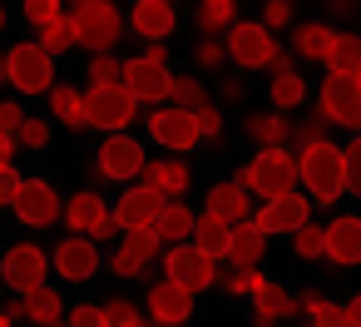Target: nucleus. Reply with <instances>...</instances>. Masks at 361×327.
Masks as SVG:
<instances>
[{
  "instance_id": "3",
  "label": "nucleus",
  "mask_w": 361,
  "mask_h": 327,
  "mask_svg": "<svg viewBox=\"0 0 361 327\" xmlns=\"http://www.w3.org/2000/svg\"><path fill=\"white\" fill-rule=\"evenodd\" d=\"M70 20H75V35H80L85 50L114 55V45H119V35H124L119 6H109V0H80V6L70 11Z\"/></svg>"
},
{
  "instance_id": "30",
  "label": "nucleus",
  "mask_w": 361,
  "mask_h": 327,
  "mask_svg": "<svg viewBox=\"0 0 361 327\" xmlns=\"http://www.w3.org/2000/svg\"><path fill=\"white\" fill-rule=\"evenodd\" d=\"M50 114H55L65 129H90V119H85V95H80L75 85H55V90H50Z\"/></svg>"
},
{
  "instance_id": "39",
  "label": "nucleus",
  "mask_w": 361,
  "mask_h": 327,
  "mask_svg": "<svg viewBox=\"0 0 361 327\" xmlns=\"http://www.w3.org/2000/svg\"><path fill=\"white\" fill-rule=\"evenodd\" d=\"M292 248H297V258H326V223H307L302 233H292Z\"/></svg>"
},
{
  "instance_id": "5",
  "label": "nucleus",
  "mask_w": 361,
  "mask_h": 327,
  "mask_svg": "<svg viewBox=\"0 0 361 327\" xmlns=\"http://www.w3.org/2000/svg\"><path fill=\"white\" fill-rule=\"evenodd\" d=\"M134 114H139V100L124 85H114V90H85V119H90V129H104V139L124 134L134 124Z\"/></svg>"
},
{
  "instance_id": "33",
  "label": "nucleus",
  "mask_w": 361,
  "mask_h": 327,
  "mask_svg": "<svg viewBox=\"0 0 361 327\" xmlns=\"http://www.w3.org/2000/svg\"><path fill=\"white\" fill-rule=\"evenodd\" d=\"M302 100H307V80H302L297 70H277V75H272V109H277V114H292Z\"/></svg>"
},
{
  "instance_id": "9",
  "label": "nucleus",
  "mask_w": 361,
  "mask_h": 327,
  "mask_svg": "<svg viewBox=\"0 0 361 327\" xmlns=\"http://www.w3.org/2000/svg\"><path fill=\"white\" fill-rule=\"evenodd\" d=\"M45 273H50V253L35 248V243H16L6 253V263H0V278H6V287H16L20 297L45 287Z\"/></svg>"
},
{
  "instance_id": "6",
  "label": "nucleus",
  "mask_w": 361,
  "mask_h": 327,
  "mask_svg": "<svg viewBox=\"0 0 361 327\" xmlns=\"http://www.w3.org/2000/svg\"><path fill=\"white\" fill-rule=\"evenodd\" d=\"M6 60H11V85H16L20 95H50V90H55V60H50L40 45L20 40V45L6 50Z\"/></svg>"
},
{
  "instance_id": "37",
  "label": "nucleus",
  "mask_w": 361,
  "mask_h": 327,
  "mask_svg": "<svg viewBox=\"0 0 361 327\" xmlns=\"http://www.w3.org/2000/svg\"><path fill=\"white\" fill-rule=\"evenodd\" d=\"M104 322L109 327H154L149 312H139V302H129V297H104Z\"/></svg>"
},
{
  "instance_id": "29",
  "label": "nucleus",
  "mask_w": 361,
  "mask_h": 327,
  "mask_svg": "<svg viewBox=\"0 0 361 327\" xmlns=\"http://www.w3.org/2000/svg\"><path fill=\"white\" fill-rule=\"evenodd\" d=\"M193 248H198L208 263H223V258H228V248H233V228L203 213V218H198V228H193Z\"/></svg>"
},
{
  "instance_id": "45",
  "label": "nucleus",
  "mask_w": 361,
  "mask_h": 327,
  "mask_svg": "<svg viewBox=\"0 0 361 327\" xmlns=\"http://www.w3.org/2000/svg\"><path fill=\"white\" fill-rule=\"evenodd\" d=\"M30 114H25V105H16V100H0V134H20V124H25Z\"/></svg>"
},
{
  "instance_id": "26",
  "label": "nucleus",
  "mask_w": 361,
  "mask_h": 327,
  "mask_svg": "<svg viewBox=\"0 0 361 327\" xmlns=\"http://www.w3.org/2000/svg\"><path fill=\"white\" fill-rule=\"evenodd\" d=\"M292 312H297V297H287V287H277V283L262 278V287L252 292V322L272 327L277 317H292Z\"/></svg>"
},
{
  "instance_id": "12",
  "label": "nucleus",
  "mask_w": 361,
  "mask_h": 327,
  "mask_svg": "<svg viewBox=\"0 0 361 327\" xmlns=\"http://www.w3.org/2000/svg\"><path fill=\"white\" fill-rule=\"evenodd\" d=\"M124 90L139 105H159V100H173V75H169V65L134 55V60H124Z\"/></svg>"
},
{
  "instance_id": "31",
  "label": "nucleus",
  "mask_w": 361,
  "mask_h": 327,
  "mask_svg": "<svg viewBox=\"0 0 361 327\" xmlns=\"http://www.w3.org/2000/svg\"><path fill=\"white\" fill-rule=\"evenodd\" d=\"M20 302H25V317H30V322H40V327L65 322V297H60L55 287H35V292H25Z\"/></svg>"
},
{
  "instance_id": "22",
  "label": "nucleus",
  "mask_w": 361,
  "mask_h": 327,
  "mask_svg": "<svg viewBox=\"0 0 361 327\" xmlns=\"http://www.w3.org/2000/svg\"><path fill=\"white\" fill-rule=\"evenodd\" d=\"M208 218H218V223H228V228H238V223H247L252 213H247V189H238V184H213L208 189V208H203Z\"/></svg>"
},
{
  "instance_id": "60",
  "label": "nucleus",
  "mask_w": 361,
  "mask_h": 327,
  "mask_svg": "<svg viewBox=\"0 0 361 327\" xmlns=\"http://www.w3.org/2000/svg\"><path fill=\"white\" fill-rule=\"evenodd\" d=\"M0 287H6V278H0Z\"/></svg>"
},
{
  "instance_id": "21",
  "label": "nucleus",
  "mask_w": 361,
  "mask_h": 327,
  "mask_svg": "<svg viewBox=\"0 0 361 327\" xmlns=\"http://www.w3.org/2000/svg\"><path fill=\"white\" fill-rule=\"evenodd\" d=\"M139 179H144L159 198H169V203H173V198H183V194H188V184H193V174H188V164H183V159H149Z\"/></svg>"
},
{
  "instance_id": "32",
  "label": "nucleus",
  "mask_w": 361,
  "mask_h": 327,
  "mask_svg": "<svg viewBox=\"0 0 361 327\" xmlns=\"http://www.w3.org/2000/svg\"><path fill=\"white\" fill-rule=\"evenodd\" d=\"M238 25V6L233 0H203L198 6V30H203V40H218L223 30H233Z\"/></svg>"
},
{
  "instance_id": "13",
  "label": "nucleus",
  "mask_w": 361,
  "mask_h": 327,
  "mask_svg": "<svg viewBox=\"0 0 361 327\" xmlns=\"http://www.w3.org/2000/svg\"><path fill=\"white\" fill-rule=\"evenodd\" d=\"M149 134H154V144H164L169 154H188L193 144H203V134H198V119L188 114V109H154L149 114Z\"/></svg>"
},
{
  "instance_id": "50",
  "label": "nucleus",
  "mask_w": 361,
  "mask_h": 327,
  "mask_svg": "<svg viewBox=\"0 0 361 327\" xmlns=\"http://www.w3.org/2000/svg\"><path fill=\"white\" fill-rule=\"evenodd\" d=\"M20 184H25V179H20L16 169H0V203H16V194H20Z\"/></svg>"
},
{
  "instance_id": "4",
  "label": "nucleus",
  "mask_w": 361,
  "mask_h": 327,
  "mask_svg": "<svg viewBox=\"0 0 361 327\" xmlns=\"http://www.w3.org/2000/svg\"><path fill=\"white\" fill-rule=\"evenodd\" d=\"M277 55L282 50H277L272 30H262V20H238L228 30V65H238V70H272Z\"/></svg>"
},
{
  "instance_id": "56",
  "label": "nucleus",
  "mask_w": 361,
  "mask_h": 327,
  "mask_svg": "<svg viewBox=\"0 0 361 327\" xmlns=\"http://www.w3.org/2000/svg\"><path fill=\"white\" fill-rule=\"evenodd\" d=\"M0 327H16V322H11V317H6V312H0Z\"/></svg>"
},
{
  "instance_id": "55",
  "label": "nucleus",
  "mask_w": 361,
  "mask_h": 327,
  "mask_svg": "<svg viewBox=\"0 0 361 327\" xmlns=\"http://www.w3.org/2000/svg\"><path fill=\"white\" fill-rule=\"evenodd\" d=\"M0 85H11V60L0 55Z\"/></svg>"
},
{
  "instance_id": "23",
  "label": "nucleus",
  "mask_w": 361,
  "mask_h": 327,
  "mask_svg": "<svg viewBox=\"0 0 361 327\" xmlns=\"http://www.w3.org/2000/svg\"><path fill=\"white\" fill-rule=\"evenodd\" d=\"M60 218L70 223V233H75V238H80V233L90 238V233H94V228L109 218V203H104L94 189H85V194H75V198L65 203V213H60Z\"/></svg>"
},
{
  "instance_id": "28",
  "label": "nucleus",
  "mask_w": 361,
  "mask_h": 327,
  "mask_svg": "<svg viewBox=\"0 0 361 327\" xmlns=\"http://www.w3.org/2000/svg\"><path fill=\"white\" fill-rule=\"evenodd\" d=\"M243 129H247V139H252V144H262V149H282V144L292 139V119H287V114H277V109H272V114H247V124H243Z\"/></svg>"
},
{
  "instance_id": "11",
  "label": "nucleus",
  "mask_w": 361,
  "mask_h": 327,
  "mask_svg": "<svg viewBox=\"0 0 361 327\" xmlns=\"http://www.w3.org/2000/svg\"><path fill=\"white\" fill-rule=\"evenodd\" d=\"M11 208H16V218L30 223V228H55V218L65 213V203H60V194L50 189V179H25Z\"/></svg>"
},
{
  "instance_id": "27",
  "label": "nucleus",
  "mask_w": 361,
  "mask_h": 327,
  "mask_svg": "<svg viewBox=\"0 0 361 327\" xmlns=\"http://www.w3.org/2000/svg\"><path fill=\"white\" fill-rule=\"evenodd\" d=\"M262 253H267V233L247 218V223H238L233 228V248H228V263L233 268H257L262 263Z\"/></svg>"
},
{
  "instance_id": "38",
  "label": "nucleus",
  "mask_w": 361,
  "mask_h": 327,
  "mask_svg": "<svg viewBox=\"0 0 361 327\" xmlns=\"http://www.w3.org/2000/svg\"><path fill=\"white\" fill-rule=\"evenodd\" d=\"M114 85H124V60L94 55L90 60V90H114Z\"/></svg>"
},
{
  "instance_id": "18",
  "label": "nucleus",
  "mask_w": 361,
  "mask_h": 327,
  "mask_svg": "<svg viewBox=\"0 0 361 327\" xmlns=\"http://www.w3.org/2000/svg\"><path fill=\"white\" fill-rule=\"evenodd\" d=\"M164 203H169V198H159L149 184H134V189H124V198L114 203V218H119L124 233H129V228H154V218L164 213Z\"/></svg>"
},
{
  "instance_id": "14",
  "label": "nucleus",
  "mask_w": 361,
  "mask_h": 327,
  "mask_svg": "<svg viewBox=\"0 0 361 327\" xmlns=\"http://www.w3.org/2000/svg\"><path fill=\"white\" fill-rule=\"evenodd\" d=\"M252 223L272 238V233H302L312 223V198L307 194H287V198H272L252 213Z\"/></svg>"
},
{
  "instance_id": "2",
  "label": "nucleus",
  "mask_w": 361,
  "mask_h": 327,
  "mask_svg": "<svg viewBox=\"0 0 361 327\" xmlns=\"http://www.w3.org/2000/svg\"><path fill=\"white\" fill-rule=\"evenodd\" d=\"M297 174H302L312 203H336V198L346 194V154H341L331 139L307 144V149L297 154Z\"/></svg>"
},
{
  "instance_id": "46",
  "label": "nucleus",
  "mask_w": 361,
  "mask_h": 327,
  "mask_svg": "<svg viewBox=\"0 0 361 327\" xmlns=\"http://www.w3.org/2000/svg\"><path fill=\"white\" fill-rule=\"evenodd\" d=\"M70 327H109V322H104V302H80V307H70Z\"/></svg>"
},
{
  "instance_id": "61",
  "label": "nucleus",
  "mask_w": 361,
  "mask_h": 327,
  "mask_svg": "<svg viewBox=\"0 0 361 327\" xmlns=\"http://www.w3.org/2000/svg\"><path fill=\"white\" fill-rule=\"evenodd\" d=\"M307 327H312V322H307Z\"/></svg>"
},
{
  "instance_id": "47",
  "label": "nucleus",
  "mask_w": 361,
  "mask_h": 327,
  "mask_svg": "<svg viewBox=\"0 0 361 327\" xmlns=\"http://www.w3.org/2000/svg\"><path fill=\"white\" fill-rule=\"evenodd\" d=\"M292 20V0H267L262 6V30H282Z\"/></svg>"
},
{
  "instance_id": "51",
  "label": "nucleus",
  "mask_w": 361,
  "mask_h": 327,
  "mask_svg": "<svg viewBox=\"0 0 361 327\" xmlns=\"http://www.w3.org/2000/svg\"><path fill=\"white\" fill-rule=\"evenodd\" d=\"M16 149H20V144H16L11 134H0V169H11V159H16Z\"/></svg>"
},
{
  "instance_id": "20",
  "label": "nucleus",
  "mask_w": 361,
  "mask_h": 327,
  "mask_svg": "<svg viewBox=\"0 0 361 327\" xmlns=\"http://www.w3.org/2000/svg\"><path fill=\"white\" fill-rule=\"evenodd\" d=\"M326 258L336 268H356L361 263V218L356 213H341L326 223Z\"/></svg>"
},
{
  "instance_id": "54",
  "label": "nucleus",
  "mask_w": 361,
  "mask_h": 327,
  "mask_svg": "<svg viewBox=\"0 0 361 327\" xmlns=\"http://www.w3.org/2000/svg\"><path fill=\"white\" fill-rule=\"evenodd\" d=\"M223 100H243V80H223Z\"/></svg>"
},
{
  "instance_id": "59",
  "label": "nucleus",
  "mask_w": 361,
  "mask_h": 327,
  "mask_svg": "<svg viewBox=\"0 0 361 327\" xmlns=\"http://www.w3.org/2000/svg\"><path fill=\"white\" fill-rule=\"evenodd\" d=\"M356 85H361V70H356Z\"/></svg>"
},
{
  "instance_id": "43",
  "label": "nucleus",
  "mask_w": 361,
  "mask_h": 327,
  "mask_svg": "<svg viewBox=\"0 0 361 327\" xmlns=\"http://www.w3.org/2000/svg\"><path fill=\"white\" fill-rule=\"evenodd\" d=\"M193 60H198L203 70H223V65H228V45H223V40H198Z\"/></svg>"
},
{
  "instance_id": "44",
  "label": "nucleus",
  "mask_w": 361,
  "mask_h": 327,
  "mask_svg": "<svg viewBox=\"0 0 361 327\" xmlns=\"http://www.w3.org/2000/svg\"><path fill=\"white\" fill-rule=\"evenodd\" d=\"M341 154H346V194H356V198H361V134H356Z\"/></svg>"
},
{
  "instance_id": "1",
  "label": "nucleus",
  "mask_w": 361,
  "mask_h": 327,
  "mask_svg": "<svg viewBox=\"0 0 361 327\" xmlns=\"http://www.w3.org/2000/svg\"><path fill=\"white\" fill-rule=\"evenodd\" d=\"M233 184L247 189V194H257L262 203L287 198V194H297V184H302V174H297V154H292V149H257V159L243 164V169L233 174Z\"/></svg>"
},
{
  "instance_id": "17",
  "label": "nucleus",
  "mask_w": 361,
  "mask_h": 327,
  "mask_svg": "<svg viewBox=\"0 0 361 327\" xmlns=\"http://www.w3.org/2000/svg\"><path fill=\"white\" fill-rule=\"evenodd\" d=\"M50 268L65 278V283H90L94 278V268H99V253H94V243L90 238H65L55 253H50Z\"/></svg>"
},
{
  "instance_id": "35",
  "label": "nucleus",
  "mask_w": 361,
  "mask_h": 327,
  "mask_svg": "<svg viewBox=\"0 0 361 327\" xmlns=\"http://www.w3.org/2000/svg\"><path fill=\"white\" fill-rule=\"evenodd\" d=\"M35 45H40L50 60H55V55H70V45H80V35H75V20H70V16H60L55 25H45V30H40V40H35Z\"/></svg>"
},
{
  "instance_id": "24",
  "label": "nucleus",
  "mask_w": 361,
  "mask_h": 327,
  "mask_svg": "<svg viewBox=\"0 0 361 327\" xmlns=\"http://www.w3.org/2000/svg\"><path fill=\"white\" fill-rule=\"evenodd\" d=\"M331 45H336V30H331V25H322V20L292 25V55H297V60H317V65H326Z\"/></svg>"
},
{
  "instance_id": "16",
  "label": "nucleus",
  "mask_w": 361,
  "mask_h": 327,
  "mask_svg": "<svg viewBox=\"0 0 361 327\" xmlns=\"http://www.w3.org/2000/svg\"><path fill=\"white\" fill-rule=\"evenodd\" d=\"M159 248H164V238H159L154 228H129V233H124V248L114 253L109 268H114L119 278H139V273L159 258Z\"/></svg>"
},
{
  "instance_id": "15",
  "label": "nucleus",
  "mask_w": 361,
  "mask_h": 327,
  "mask_svg": "<svg viewBox=\"0 0 361 327\" xmlns=\"http://www.w3.org/2000/svg\"><path fill=\"white\" fill-rule=\"evenodd\" d=\"M188 317H193V292H183L169 278L149 287V322L154 327H183Z\"/></svg>"
},
{
  "instance_id": "48",
  "label": "nucleus",
  "mask_w": 361,
  "mask_h": 327,
  "mask_svg": "<svg viewBox=\"0 0 361 327\" xmlns=\"http://www.w3.org/2000/svg\"><path fill=\"white\" fill-rule=\"evenodd\" d=\"M193 119H198V134H203V139H218V134H223V109H218V105L198 109Z\"/></svg>"
},
{
  "instance_id": "52",
  "label": "nucleus",
  "mask_w": 361,
  "mask_h": 327,
  "mask_svg": "<svg viewBox=\"0 0 361 327\" xmlns=\"http://www.w3.org/2000/svg\"><path fill=\"white\" fill-rule=\"evenodd\" d=\"M346 322H351V327H361V292L346 302Z\"/></svg>"
},
{
  "instance_id": "10",
  "label": "nucleus",
  "mask_w": 361,
  "mask_h": 327,
  "mask_svg": "<svg viewBox=\"0 0 361 327\" xmlns=\"http://www.w3.org/2000/svg\"><path fill=\"white\" fill-rule=\"evenodd\" d=\"M144 144L134 134H109L99 144V159H94V174L99 179H139L144 174Z\"/></svg>"
},
{
  "instance_id": "40",
  "label": "nucleus",
  "mask_w": 361,
  "mask_h": 327,
  "mask_svg": "<svg viewBox=\"0 0 361 327\" xmlns=\"http://www.w3.org/2000/svg\"><path fill=\"white\" fill-rule=\"evenodd\" d=\"M218 283H223L233 297H243V292L252 297V292L262 287V273H257V268H228V273H218Z\"/></svg>"
},
{
  "instance_id": "57",
  "label": "nucleus",
  "mask_w": 361,
  "mask_h": 327,
  "mask_svg": "<svg viewBox=\"0 0 361 327\" xmlns=\"http://www.w3.org/2000/svg\"><path fill=\"white\" fill-rule=\"evenodd\" d=\"M0 30H6V6H0Z\"/></svg>"
},
{
  "instance_id": "41",
  "label": "nucleus",
  "mask_w": 361,
  "mask_h": 327,
  "mask_svg": "<svg viewBox=\"0 0 361 327\" xmlns=\"http://www.w3.org/2000/svg\"><path fill=\"white\" fill-rule=\"evenodd\" d=\"M16 144L20 149H50V124L45 119H25L20 134H16Z\"/></svg>"
},
{
  "instance_id": "42",
  "label": "nucleus",
  "mask_w": 361,
  "mask_h": 327,
  "mask_svg": "<svg viewBox=\"0 0 361 327\" xmlns=\"http://www.w3.org/2000/svg\"><path fill=\"white\" fill-rule=\"evenodd\" d=\"M65 11L55 6V0H25V20L35 25V30H45V25H55Z\"/></svg>"
},
{
  "instance_id": "7",
  "label": "nucleus",
  "mask_w": 361,
  "mask_h": 327,
  "mask_svg": "<svg viewBox=\"0 0 361 327\" xmlns=\"http://www.w3.org/2000/svg\"><path fill=\"white\" fill-rule=\"evenodd\" d=\"M317 119L341 124V129H361V85H356V75H326L322 80Z\"/></svg>"
},
{
  "instance_id": "19",
  "label": "nucleus",
  "mask_w": 361,
  "mask_h": 327,
  "mask_svg": "<svg viewBox=\"0 0 361 327\" xmlns=\"http://www.w3.org/2000/svg\"><path fill=\"white\" fill-rule=\"evenodd\" d=\"M173 25H178V11L169 6V0H139V6L129 11V30L144 35L149 45H164L173 35Z\"/></svg>"
},
{
  "instance_id": "49",
  "label": "nucleus",
  "mask_w": 361,
  "mask_h": 327,
  "mask_svg": "<svg viewBox=\"0 0 361 327\" xmlns=\"http://www.w3.org/2000/svg\"><path fill=\"white\" fill-rule=\"evenodd\" d=\"M312 327H351V322H346V307H336V302H326V307H317V317H312Z\"/></svg>"
},
{
  "instance_id": "53",
  "label": "nucleus",
  "mask_w": 361,
  "mask_h": 327,
  "mask_svg": "<svg viewBox=\"0 0 361 327\" xmlns=\"http://www.w3.org/2000/svg\"><path fill=\"white\" fill-rule=\"evenodd\" d=\"M144 60H154V65H169V50H164V45H149V50H144Z\"/></svg>"
},
{
  "instance_id": "25",
  "label": "nucleus",
  "mask_w": 361,
  "mask_h": 327,
  "mask_svg": "<svg viewBox=\"0 0 361 327\" xmlns=\"http://www.w3.org/2000/svg\"><path fill=\"white\" fill-rule=\"evenodd\" d=\"M193 228H198V213L183 203V198H173V203H164V213L154 218V233L164 238V243H193Z\"/></svg>"
},
{
  "instance_id": "36",
  "label": "nucleus",
  "mask_w": 361,
  "mask_h": 327,
  "mask_svg": "<svg viewBox=\"0 0 361 327\" xmlns=\"http://www.w3.org/2000/svg\"><path fill=\"white\" fill-rule=\"evenodd\" d=\"M208 105H213V100H208V90H203L198 75H173V109L198 114V109H208Z\"/></svg>"
},
{
  "instance_id": "58",
  "label": "nucleus",
  "mask_w": 361,
  "mask_h": 327,
  "mask_svg": "<svg viewBox=\"0 0 361 327\" xmlns=\"http://www.w3.org/2000/svg\"><path fill=\"white\" fill-rule=\"evenodd\" d=\"M50 327H70V322H50Z\"/></svg>"
},
{
  "instance_id": "34",
  "label": "nucleus",
  "mask_w": 361,
  "mask_h": 327,
  "mask_svg": "<svg viewBox=\"0 0 361 327\" xmlns=\"http://www.w3.org/2000/svg\"><path fill=\"white\" fill-rule=\"evenodd\" d=\"M361 70V35H336L326 55V75H356Z\"/></svg>"
},
{
  "instance_id": "8",
  "label": "nucleus",
  "mask_w": 361,
  "mask_h": 327,
  "mask_svg": "<svg viewBox=\"0 0 361 327\" xmlns=\"http://www.w3.org/2000/svg\"><path fill=\"white\" fill-rule=\"evenodd\" d=\"M164 278H169V283H178L183 292H203V287H213V283H218V263H208L193 243H178V248H169V253H164Z\"/></svg>"
}]
</instances>
